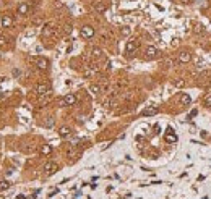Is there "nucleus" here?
I'll return each instance as SVG.
<instances>
[{
  "instance_id": "obj_1",
  "label": "nucleus",
  "mask_w": 211,
  "mask_h": 199,
  "mask_svg": "<svg viewBox=\"0 0 211 199\" xmlns=\"http://www.w3.org/2000/svg\"><path fill=\"white\" fill-rule=\"evenodd\" d=\"M159 55H161V52H159L154 45H148L146 49H145V57H146L148 60H154V58H158Z\"/></svg>"
},
{
  "instance_id": "obj_2",
  "label": "nucleus",
  "mask_w": 211,
  "mask_h": 199,
  "mask_svg": "<svg viewBox=\"0 0 211 199\" xmlns=\"http://www.w3.org/2000/svg\"><path fill=\"white\" fill-rule=\"evenodd\" d=\"M80 36H81L83 39H91V37H94V28L90 26V25L83 26L81 29H80Z\"/></svg>"
},
{
  "instance_id": "obj_3",
  "label": "nucleus",
  "mask_w": 211,
  "mask_h": 199,
  "mask_svg": "<svg viewBox=\"0 0 211 199\" xmlns=\"http://www.w3.org/2000/svg\"><path fill=\"white\" fill-rule=\"evenodd\" d=\"M34 91H36V94L42 96V94H49L50 91H52V88H50L49 83H39V84L34 86Z\"/></svg>"
},
{
  "instance_id": "obj_4",
  "label": "nucleus",
  "mask_w": 211,
  "mask_h": 199,
  "mask_svg": "<svg viewBox=\"0 0 211 199\" xmlns=\"http://www.w3.org/2000/svg\"><path fill=\"white\" fill-rule=\"evenodd\" d=\"M32 61H34L36 68H39V70H47L49 68V60L44 58V57H36V58H32Z\"/></svg>"
},
{
  "instance_id": "obj_5",
  "label": "nucleus",
  "mask_w": 211,
  "mask_h": 199,
  "mask_svg": "<svg viewBox=\"0 0 211 199\" xmlns=\"http://www.w3.org/2000/svg\"><path fill=\"white\" fill-rule=\"evenodd\" d=\"M164 141L169 144H174L177 143V134L174 131H172V128H167V131H166V134H164Z\"/></svg>"
},
{
  "instance_id": "obj_6",
  "label": "nucleus",
  "mask_w": 211,
  "mask_h": 199,
  "mask_svg": "<svg viewBox=\"0 0 211 199\" xmlns=\"http://www.w3.org/2000/svg\"><path fill=\"white\" fill-rule=\"evenodd\" d=\"M57 170H59V165L55 162H47L44 165V172H46V175H49V177H50V175H54Z\"/></svg>"
},
{
  "instance_id": "obj_7",
  "label": "nucleus",
  "mask_w": 211,
  "mask_h": 199,
  "mask_svg": "<svg viewBox=\"0 0 211 199\" xmlns=\"http://www.w3.org/2000/svg\"><path fill=\"white\" fill-rule=\"evenodd\" d=\"M177 60H179V63H190V60H192V54L189 50H182L179 57H177Z\"/></svg>"
},
{
  "instance_id": "obj_8",
  "label": "nucleus",
  "mask_w": 211,
  "mask_h": 199,
  "mask_svg": "<svg viewBox=\"0 0 211 199\" xmlns=\"http://www.w3.org/2000/svg\"><path fill=\"white\" fill-rule=\"evenodd\" d=\"M137 49H138V41L137 39H132V41H128L125 44V52L127 54H133Z\"/></svg>"
},
{
  "instance_id": "obj_9",
  "label": "nucleus",
  "mask_w": 211,
  "mask_h": 199,
  "mask_svg": "<svg viewBox=\"0 0 211 199\" xmlns=\"http://www.w3.org/2000/svg\"><path fill=\"white\" fill-rule=\"evenodd\" d=\"M60 104H62L63 107L65 105H75V104H77V96H75V94H67V96L62 99Z\"/></svg>"
},
{
  "instance_id": "obj_10",
  "label": "nucleus",
  "mask_w": 211,
  "mask_h": 199,
  "mask_svg": "<svg viewBox=\"0 0 211 199\" xmlns=\"http://www.w3.org/2000/svg\"><path fill=\"white\" fill-rule=\"evenodd\" d=\"M159 112V108L156 107V105H149V107H146L145 110L141 112V115L143 117H153V115H156V113Z\"/></svg>"
},
{
  "instance_id": "obj_11",
  "label": "nucleus",
  "mask_w": 211,
  "mask_h": 199,
  "mask_svg": "<svg viewBox=\"0 0 211 199\" xmlns=\"http://www.w3.org/2000/svg\"><path fill=\"white\" fill-rule=\"evenodd\" d=\"M54 34H55V28L52 25H46L42 28V37H50Z\"/></svg>"
},
{
  "instance_id": "obj_12",
  "label": "nucleus",
  "mask_w": 211,
  "mask_h": 199,
  "mask_svg": "<svg viewBox=\"0 0 211 199\" xmlns=\"http://www.w3.org/2000/svg\"><path fill=\"white\" fill-rule=\"evenodd\" d=\"M91 8H93V10H94L96 13H104V12L107 10L106 3H102V2H93Z\"/></svg>"
},
{
  "instance_id": "obj_13",
  "label": "nucleus",
  "mask_w": 211,
  "mask_h": 199,
  "mask_svg": "<svg viewBox=\"0 0 211 199\" xmlns=\"http://www.w3.org/2000/svg\"><path fill=\"white\" fill-rule=\"evenodd\" d=\"M72 134V128L70 126H60L59 128V136L60 138H68Z\"/></svg>"
},
{
  "instance_id": "obj_14",
  "label": "nucleus",
  "mask_w": 211,
  "mask_h": 199,
  "mask_svg": "<svg viewBox=\"0 0 211 199\" xmlns=\"http://www.w3.org/2000/svg\"><path fill=\"white\" fill-rule=\"evenodd\" d=\"M28 13H29V5H28L26 2H21L20 5H18V15H28Z\"/></svg>"
},
{
  "instance_id": "obj_15",
  "label": "nucleus",
  "mask_w": 211,
  "mask_h": 199,
  "mask_svg": "<svg viewBox=\"0 0 211 199\" xmlns=\"http://www.w3.org/2000/svg\"><path fill=\"white\" fill-rule=\"evenodd\" d=\"M2 26L3 28H12V25H13V18L10 16V15H2Z\"/></svg>"
},
{
  "instance_id": "obj_16",
  "label": "nucleus",
  "mask_w": 211,
  "mask_h": 199,
  "mask_svg": "<svg viewBox=\"0 0 211 199\" xmlns=\"http://www.w3.org/2000/svg\"><path fill=\"white\" fill-rule=\"evenodd\" d=\"M39 152L42 155H49L50 152H52V146H50V144H42L41 149H39Z\"/></svg>"
},
{
  "instance_id": "obj_17",
  "label": "nucleus",
  "mask_w": 211,
  "mask_h": 199,
  "mask_svg": "<svg viewBox=\"0 0 211 199\" xmlns=\"http://www.w3.org/2000/svg\"><path fill=\"white\" fill-rule=\"evenodd\" d=\"M190 102H192V97L189 96V94H182V96H180V104H184V105H189Z\"/></svg>"
},
{
  "instance_id": "obj_18",
  "label": "nucleus",
  "mask_w": 211,
  "mask_h": 199,
  "mask_svg": "<svg viewBox=\"0 0 211 199\" xmlns=\"http://www.w3.org/2000/svg\"><path fill=\"white\" fill-rule=\"evenodd\" d=\"M90 91H91L93 94H99V92H102V88H101V84H91V86H90Z\"/></svg>"
},
{
  "instance_id": "obj_19",
  "label": "nucleus",
  "mask_w": 211,
  "mask_h": 199,
  "mask_svg": "<svg viewBox=\"0 0 211 199\" xmlns=\"http://www.w3.org/2000/svg\"><path fill=\"white\" fill-rule=\"evenodd\" d=\"M10 186H12V183L7 181V180H2V181H0V191H5V189H8Z\"/></svg>"
},
{
  "instance_id": "obj_20",
  "label": "nucleus",
  "mask_w": 211,
  "mask_h": 199,
  "mask_svg": "<svg viewBox=\"0 0 211 199\" xmlns=\"http://www.w3.org/2000/svg\"><path fill=\"white\" fill-rule=\"evenodd\" d=\"M185 84H187V83H185V79H184V78H179V79H175V81H174V86H175V88H179V89H182V88L185 86Z\"/></svg>"
},
{
  "instance_id": "obj_21",
  "label": "nucleus",
  "mask_w": 211,
  "mask_h": 199,
  "mask_svg": "<svg viewBox=\"0 0 211 199\" xmlns=\"http://www.w3.org/2000/svg\"><path fill=\"white\" fill-rule=\"evenodd\" d=\"M91 54H93V57H94V58H97V57H102V50L99 49V47H93Z\"/></svg>"
},
{
  "instance_id": "obj_22",
  "label": "nucleus",
  "mask_w": 211,
  "mask_h": 199,
  "mask_svg": "<svg viewBox=\"0 0 211 199\" xmlns=\"http://www.w3.org/2000/svg\"><path fill=\"white\" fill-rule=\"evenodd\" d=\"M50 99H52L50 92L49 94H42V96H41V104H47V102H50Z\"/></svg>"
},
{
  "instance_id": "obj_23",
  "label": "nucleus",
  "mask_w": 211,
  "mask_h": 199,
  "mask_svg": "<svg viewBox=\"0 0 211 199\" xmlns=\"http://www.w3.org/2000/svg\"><path fill=\"white\" fill-rule=\"evenodd\" d=\"M203 104H205L206 107H211V92H208V94L205 96V99H203Z\"/></svg>"
},
{
  "instance_id": "obj_24",
  "label": "nucleus",
  "mask_w": 211,
  "mask_h": 199,
  "mask_svg": "<svg viewBox=\"0 0 211 199\" xmlns=\"http://www.w3.org/2000/svg\"><path fill=\"white\" fill-rule=\"evenodd\" d=\"M120 32L124 36H130V32H132V29H130L128 26H124V28H120Z\"/></svg>"
},
{
  "instance_id": "obj_25",
  "label": "nucleus",
  "mask_w": 211,
  "mask_h": 199,
  "mask_svg": "<svg viewBox=\"0 0 211 199\" xmlns=\"http://www.w3.org/2000/svg\"><path fill=\"white\" fill-rule=\"evenodd\" d=\"M193 31H195V34H201V32H205V28L201 26V25H196Z\"/></svg>"
},
{
  "instance_id": "obj_26",
  "label": "nucleus",
  "mask_w": 211,
  "mask_h": 199,
  "mask_svg": "<svg viewBox=\"0 0 211 199\" xmlns=\"http://www.w3.org/2000/svg\"><path fill=\"white\" fill-rule=\"evenodd\" d=\"M44 125L47 126V128H52V126H54V118H52V117H49L47 120H46V123H44Z\"/></svg>"
},
{
  "instance_id": "obj_27",
  "label": "nucleus",
  "mask_w": 211,
  "mask_h": 199,
  "mask_svg": "<svg viewBox=\"0 0 211 199\" xmlns=\"http://www.w3.org/2000/svg\"><path fill=\"white\" fill-rule=\"evenodd\" d=\"M13 76H15V78H20V76H21V71H20L18 68H15V70H13Z\"/></svg>"
},
{
  "instance_id": "obj_28",
  "label": "nucleus",
  "mask_w": 211,
  "mask_h": 199,
  "mask_svg": "<svg viewBox=\"0 0 211 199\" xmlns=\"http://www.w3.org/2000/svg\"><path fill=\"white\" fill-rule=\"evenodd\" d=\"M63 31L67 32V34H70V32H72V25H65V29Z\"/></svg>"
},
{
  "instance_id": "obj_29",
  "label": "nucleus",
  "mask_w": 211,
  "mask_h": 199,
  "mask_svg": "<svg viewBox=\"0 0 211 199\" xmlns=\"http://www.w3.org/2000/svg\"><path fill=\"white\" fill-rule=\"evenodd\" d=\"M106 70H111V61H106Z\"/></svg>"
},
{
  "instance_id": "obj_30",
  "label": "nucleus",
  "mask_w": 211,
  "mask_h": 199,
  "mask_svg": "<svg viewBox=\"0 0 211 199\" xmlns=\"http://www.w3.org/2000/svg\"><path fill=\"white\" fill-rule=\"evenodd\" d=\"M179 2H182V3H185V5H187V3H190L192 0H179Z\"/></svg>"
},
{
  "instance_id": "obj_31",
  "label": "nucleus",
  "mask_w": 211,
  "mask_h": 199,
  "mask_svg": "<svg viewBox=\"0 0 211 199\" xmlns=\"http://www.w3.org/2000/svg\"><path fill=\"white\" fill-rule=\"evenodd\" d=\"M3 81H5V78H3V76H2V78H0V83H3Z\"/></svg>"
}]
</instances>
